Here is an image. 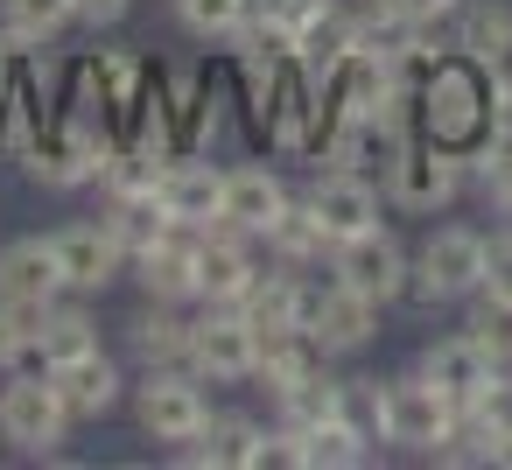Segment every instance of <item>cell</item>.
Masks as SVG:
<instances>
[{"label": "cell", "instance_id": "obj_33", "mask_svg": "<svg viewBox=\"0 0 512 470\" xmlns=\"http://www.w3.org/2000/svg\"><path fill=\"white\" fill-rule=\"evenodd\" d=\"M498 365H512V295H498V288H477L470 295V323H463Z\"/></svg>", "mask_w": 512, "mask_h": 470}, {"label": "cell", "instance_id": "obj_36", "mask_svg": "<svg viewBox=\"0 0 512 470\" xmlns=\"http://www.w3.org/2000/svg\"><path fill=\"white\" fill-rule=\"evenodd\" d=\"M463 414H470L477 428H491V442H505V435H512V372L498 365V372H491V386H484Z\"/></svg>", "mask_w": 512, "mask_h": 470}, {"label": "cell", "instance_id": "obj_8", "mask_svg": "<svg viewBox=\"0 0 512 470\" xmlns=\"http://www.w3.org/2000/svg\"><path fill=\"white\" fill-rule=\"evenodd\" d=\"M64 428H71V407L50 386V372H15L0 386V442H15L22 456H50Z\"/></svg>", "mask_w": 512, "mask_h": 470}, {"label": "cell", "instance_id": "obj_22", "mask_svg": "<svg viewBox=\"0 0 512 470\" xmlns=\"http://www.w3.org/2000/svg\"><path fill=\"white\" fill-rule=\"evenodd\" d=\"M239 316L253 323V330H288V323H302V267H260L253 274V288L239 295Z\"/></svg>", "mask_w": 512, "mask_h": 470}, {"label": "cell", "instance_id": "obj_3", "mask_svg": "<svg viewBox=\"0 0 512 470\" xmlns=\"http://www.w3.org/2000/svg\"><path fill=\"white\" fill-rule=\"evenodd\" d=\"M134 421H141V435H155V442H197L204 421H211L204 379H197L190 365H148L141 386H134Z\"/></svg>", "mask_w": 512, "mask_h": 470}, {"label": "cell", "instance_id": "obj_27", "mask_svg": "<svg viewBox=\"0 0 512 470\" xmlns=\"http://www.w3.org/2000/svg\"><path fill=\"white\" fill-rule=\"evenodd\" d=\"M358 43H365V36H358V15L330 0L316 22H302V36H295V64H302L309 78H323V71H330L344 50H358Z\"/></svg>", "mask_w": 512, "mask_h": 470}, {"label": "cell", "instance_id": "obj_4", "mask_svg": "<svg viewBox=\"0 0 512 470\" xmlns=\"http://www.w3.org/2000/svg\"><path fill=\"white\" fill-rule=\"evenodd\" d=\"M407 148H414V106L407 99H386V106L351 113V120L330 127V162L337 169H358V176H379V183H386V169Z\"/></svg>", "mask_w": 512, "mask_h": 470}, {"label": "cell", "instance_id": "obj_32", "mask_svg": "<svg viewBox=\"0 0 512 470\" xmlns=\"http://www.w3.org/2000/svg\"><path fill=\"white\" fill-rule=\"evenodd\" d=\"M176 22L204 43H232L253 22V0H176Z\"/></svg>", "mask_w": 512, "mask_h": 470}, {"label": "cell", "instance_id": "obj_5", "mask_svg": "<svg viewBox=\"0 0 512 470\" xmlns=\"http://www.w3.org/2000/svg\"><path fill=\"white\" fill-rule=\"evenodd\" d=\"M463 183H470V169H463V155L456 148H442V141H421L414 134V148L386 169V204H400V211H414V218H435V211H449L456 197H463Z\"/></svg>", "mask_w": 512, "mask_h": 470}, {"label": "cell", "instance_id": "obj_15", "mask_svg": "<svg viewBox=\"0 0 512 470\" xmlns=\"http://www.w3.org/2000/svg\"><path fill=\"white\" fill-rule=\"evenodd\" d=\"M302 204L316 211V225L330 232V246L351 239V232H365V225H379V183L358 176V169H323Z\"/></svg>", "mask_w": 512, "mask_h": 470}, {"label": "cell", "instance_id": "obj_20", "mask_svg": "<svg viewBox=\"0 0 512 470\" xmlns=\"http://www.w3.org/2000/svg\"><path fill=\"white\" fill-rule=\"evenodd\" d=\"M288 204H295V197H288V183H281L274 169H260V162L225 169V225H239V232L267 239V225H274Z\"/></svg>", "mask_w": 512, "mask_h": 470}, {"label": "cell", "instance_id": "obj_30", "mask_svg": "<svg viewBox=\"0 0 512 470\" xmlns=\"http://www.w3.org/2000/svg\"><path fill=\"white\" fill-rule=\"evenodd\" d=\"M365 456H372V435H365V428H351L344 414L302 435V470H358Z\"/></svg>", "mask_w": 512, "mask_h": 470}, {"label": "cell", "instance_id": "obj_37", "mask_svg": "<svg viewBox=\"0 0 512 470\" xmlns=\"http://www.w3.org/2000/svg\"><path fill=\"white\" fill-rule=\"evenodd\" d=\"M323 8H330V0H253V15L274 22V29H288V36H302V22H316Z\"/></svg>", "mask_w": 512, "mask_h": 470}, {"label": "cell", "instance_id": "obj_19", "mask_svg": "<svg viewBox=\"0 0 512 470\" xmlns=\"http://www.w3.org/2000/svg\"><path fill=\"white\" fill-rule=\"evenodd\" d=\"M50 386L64 393L71 421H99V414H113L120 393H127V379H120V365H113L106 351H78V358L50 365Z\"/></svg>", "mask_w": 512, "mask_h": 470}, {"label": "cell", "instance_id": "obj_35", "mask_svg": "<svg viewBox=\"0 0 512 470\" xmlns=\"http://www.w3.org/2000/svg\"><path fill=\"white\" fill-rule=\"evenodd\" d=\"M344 421L386 442V379H344Z\"/></svg>", "mask_w": 512, "mask_h": 470}, {"label": "cell", "instance_id": "obj_11", "mask_svg": "<svg viewBox=\"0 0 512 470\" xmlns=\"http://www.w3.org/2000/svg\"><path fill=\"white\" fill-rule=\"evenodd\" d=\"M162 106H169V127H176V155H211L218 141V120H225V92L197 71V64H169L155 78Z\"/></svg>", "mask_w": 512, "mask_h": 470}, {"label": "cell", "instance_id": "obj_24", "mask_svg": "<svg viewBox=\"0 0 512 470\" xmlns=\"http://www.w3.org/2000/svg\"><path fill=\"white\" fill-rule=\"evenodd\" d=\"M78 351H99V323H92V309H85V295L78 302H50L43 309V330H36V358L29 365H64V358H78Z\"/></svg>", "mask_w": 512, "mask_h": 470}, {"label": "cell", "instance_id": "obj_2", "mask_svg": "<svg viewBox=\"0 0 512 470\" xmlns=\"http://www.w3.org/2000/svg\"><path fill=\"white\" fill-rule=\"evenodd\" d=\"M113 148V134L106 127H92V120H78V113H50L43 120V134L29 141V155H22V169H29V183H43V190H85V183H99V155Z\"/></svg>", "mask_w": 512, "mask_h": 470}, {"label": "cell", "instance_id": "obj_38", "mask_svg": "<svg viewBox=\"0 0 512 470\" xmlns=\"http://www.w3.org/2000/svg\"><path fill=\"white\" fill-rule=\"evenodd\" d=\"M379 8H393V15L414 22V29H435V22H456L463 0H379Z\"/></svg>", "mask_w": 512, "mask_h": 470}, {"label": "cell", "instance_id": "obj_9", "mask_svg": "<svg viewBox=\"0 0 512 470\" xmlns=\"http://www.w3.org/2000/svg\"><path fill=\"white\" fill-rule=\"evenodd\" d=\"M330 274H337L344 288H358V295H372V302L386 309V302H400V295H407L414 253H407L386 225H365V232H351V239H337V246H330Z\"/></svg>", "mask_w": 512, "mask_h": 470}, {"label": "cell", "instance_id": "obj_26", "mask_svg": "<svg viewBox=\"0 0 512 470\" xmlns=\"http://www.w3.org/2000/svg\"><path fill=\"white\" fill-rule=\"evenodd\" d=\"M274 400H281V421L309 435V428H323V421H337V414H344V379H337V372H330V358H323L316 372H302V379H295V386H281Z\"/></svg>", "mask_w": 512, "mask_h": 470}, {"label": "cell", "instance_id": "obj_17", "mask_svg": "<svg viewBox=\"0 0 512 470\" xmlns=\"http://www.w3.org/2000/svg\"><path fill=\"white\" fill-rule=\"evenodd\" d=\"M57 295H64L57 232L50 239H8V246H0V302H57Z\"/></svg>", "mask_w": 512, "mask_h": 470}, {"label": "cell", "instance_id": "obj_1", "mask_svg": "<svg viewBox=\"0 0 512 470\" xmlns=\"http://www.w3.org/2000/svg\"><path fill=\"white\" fill-rule=\"evenodd\" d=\"M484 281H491V239L470 232V225H442V232H428V246L414 253L407 295H414L421 309H435V302H470Z\"/></svg>", "mask_w": 512, "mask_h": 470}, {"label": "cell", "instance_id": "obj_6", "mask_svg": "<svg viewBox=\"0 0 512 470\" xmlns=\"http://www.w3.org/2000/svg\"><path fill=\"white\" fill-rule=\"evenodd\" d=\"M302 330L316 337L323 358H344V351H365L379 337V302L344 288L337 274L330 281H302Z\"/></svg>", "mask_w": 512, "mask_h": 470}, {"label": "cell", "instance_id": "obj_18", "mask_svg": "<svg viewBox=\"0 0 512 470\" xmlns=\"http://www.w3.org/2000/svg\"><path fill=\"white\" fill-rule=\"evenodd\" d=\"M414 372H428V379H435V386H442L456 407H470V400L491 386L498 358H491V351H484L470 330H456V337H435V344L421 351V365H414Z\"/></svg>", "mask_w": 512, "mask_h": 470}, {"label": "cell", "instance_id": "obj_31", "mask_svg": "<svg viewBox=\"0 0 512 470\" xmlns=\"http://www.w3.org/2000/svg\"><path fill=\"white\" fill-rule=\"evenodd\" d=\"M0 22L29 43H57L78 22V0H0Z\"/></svg>", "mask_w": 512, "mask_h": 470}, {"label": "cell", "instance_id": "obj_10", "mask_svg": "<svg viewBox=\"0 0 512 470\" xmlns=\"http://www.w3.org/2000/svg\"><path fill=\"white\" fill-rule=\"evenodd\" d=\"M456 421H463V407H456L428 372L386 379V442H400V449H414V456H435Z\"/></svg>", "mask_w": 512, "mask_h": 470}, {"label": "cell", "instance_id": "obj_28", "mask_svg": "<svg viewBox=\"0 0 512 470\" xmlns=\"http://www.w3.org/2000/svg\"><path fill=\"white\" fill-rule=\"evenodd\" d=\"M267 253H274L281 267H316V260H330V232L316 225L309 204H288V211L267 225Z\"/></svg>", "mask_w": 512, "mask_h": 470}, {"label": "cell", "instance_id": "obj_13", "mask_svg": "<svg viewBox=\"0 0 512 470\" xmlns=\"http://www.w3.org/2000/svg\"><path fill=\"white\" fill-rule=\"evenodd\" d=\"M197 246H204V225H169L148 253H134V281L141 295L155 302H197Z\"/></svg>", "mask_w": 512, "mask_h": 470}, {"label": "cell", "instance_id": "obj_23", "mask_svg": "<svg viewBox=\"0 0 512 470\" xmlns=\"http://www.w3.org/2000/svg\"><path fill=\"white\" fill-rule=\"evenodd\" d=\"M260 442H267V428H260L253 414H211L204 435H197V449H190V463H211V470H260Z\"/></svg>", "mask_w": 512, "mask_h": 470}, {"label": "cell", "instance_id": "obj_14", "mask_svg": "<svg viewBox=\"0 0 512 470\" xmlns=\"http://www.w3.org/2000/svg\"><path fill=\"white\" fill-rule=\"evenodd\" d=\"M155 197H162L169 225H218L225 218V169H211L204 155H169Z\"/></svg>", "mask_w": 512, "mask_h": 470}, {"label": "cell", "instance_id": "obj_34", "mask_svg": "<svg viewBox=\"0 0 512 470\" xmlns=\"http://www.w3.org/2000/svg\"><path fill=\"white\" fill-rule=\"evenodd\" d=\"M50 302H0V372H15L36 358V330H43Z\"/></svg>", "mask_w": 512, "mask_h": 470}, {"label": "cell", "instance_id": "obj_7", "mask_svg": "<svg viewBox=\"0 0 512 470\" xmlns=\"http://www.w3.org/2000/svg\"><path fill=\"white\" fill-rule=\"evenodd\" d=\"M260 365V330L239 316V302H204V316L190 323V372L211 386H239Z\"/></svg>", "mask_w": 512, "mask_h": 470}, {"label": "cell", "instance_id": "obj_40", "mask_svg": "<svg viewBox=\"0 0 512 470\" xmlns=\"http://www.w3.org/2000/svg\"><path fill=\"white\" fill-rule=\"evenodd\" d=\"M484 288L512 295V232H498V239H491V281H484Z\"/></svg>", "mask_w": 512, "mask_h": 470}, {"label": "cell", "instance_id": "obj_25", "mask_svg": "<svg viewBox=\"0 0 512 470\" xmlns=\"http://www.w3.org/2000/svg\"><path fill=\"white\" fill-rule=\"evenodd\" d=\"M127 344L141 365H190V323L176 316V302L148 295V309H134V323H127Z\"/></svg>", "mask_w": 512, "mask_h": 470}, {"label": "cell", "instance_id": "obj_16", "mask_svg": "<svg viewBox=\"0 0 512 470\" xmlns=\"http://www.w3.org/2000/svg\"><path fill=\"white\" fill-rule=\"evenodd\" d=\"M57 260H64V295H106L120 281V267H127V246L106 225H64Z\"/></svg>", "mask_w": 512, "mask_h": 470}, {"label": "cell", "instance_id": "obj_39", "mask_svg": "<svg viewBox=\"0 0 512 470\" xmlns=\"http://www.w3.org/2000/svg\"><path fill=\"white\" fill-rule=\"evenodd\" d=\"M127 8L134 0H78V22L85 29H113V22H127Z\"/></svg>", "mask_w": 512, "mask_h": 470}, {"label": "cell", "instance_id": "obj_12", "mask_svg": "<svg viewBox=\"0 0 512 470\" xmlns=\"http://www.w3.org/2000/svg\"><path fill=\"white\" fill-rule=\"evenodd\" d=\"M260 239L239 232V225H204V246H197V302H239L260 274Z\"/></svg>", "mask_w": 512, "mask_h": 470}, {"label": "cell", "instance_id": "obj_21", "mask_svg": "<svg viewBox=\"0 0 512 470\" xmlns=\"http://www.w3.org/2000/svg\"><path fill=\"white\" fill-rule=\"evenodd\" d=\"M456 50L477 71H505L512 64V8L505 0H463L456 8Z\"/></svg>", "mask_w": 512, "mask_h": 470}, {"label": "cell", "instance_id": "obj_29", "mask_svg": "<svg viewBox=\"0 0 512 470\" xmlns=\"http://www.w3.org/2000/svg\"><path fill=\"white\" fill-rule=\"evenodd\" d=\"M120 246H127V260L134 253H148L162 232H169V211H162V197H106V218H99Z\"/></svg>", "mask_w": 512, "mask_h": 470}]
</instances>
